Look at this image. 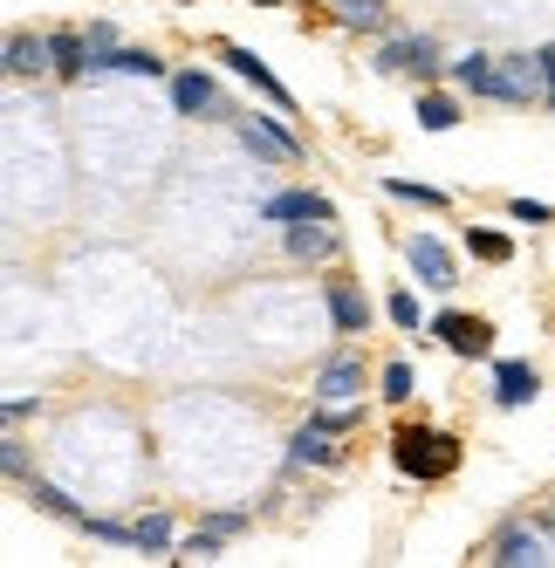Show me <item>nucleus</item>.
I'll use <instances>...</instances> for the list:
<instances>
[{
  "mask_svg": "<svg viewBox=\"0 0 555 568\" xmlns=\"http://www.w3.org/2000/svg\"><path fill=\"white\" fill-rule=\"evenodd\" d=\"M391 459H398V473H412V479H453L460 473V445L446 432L405 425L398 438H391Z\"/></svg>",
  "mask_w": 555,
  "mask_h": 568,
  "instance_id": "nucleus-1",
  "label": "nucleus"
},
{
  "mask_svg": "<svg viewBox=\"0 0 555 568\" xmlns=\"http://www.w3.org/2000/svg\"><path fill=\"white\" fill-rule=\"evenodd\" d=\"M487 561H507V568H522V561H555V527L542 520V527H528V520H514V527H501V541H494V555Z\"/></svg>",
  "mask_w": 555,
  "mask_h": 568,
  "instance_id": "nucleus-2",
  "label": "nucleus"
},
{
  "mask_svg": "<svg viewBox=\"0 0 555 568\" xmlns=\"http://www.w3.org/2000/svg\"><path fill=\"white\" fill-rule=\"evenodd\" d=\"M233 138H241L254 158H268V165H295V158H302V144H295L289 131L261 124V116H233Z\"/></svg>",
  "mask_w": 555,
  "mask_h": 568,
  "instance_id": "nucleus-3",
  "label": "nucleus"
},
{
  "mask_svg": "<svg viewBox=\"0 0 555 568\" xmlns=\"http://www.w3.org/2000/svg\"><path fill=\"white\" fill-rule=\"evenodd\" d=\"M412 274L425 281V288H440V295H453L460 288V267H453V254L440 247V240H432V233H412Z\"/></svg>",
  "mask_w": 555,
  "mask_h": 568,
  "instance_id": "nucleus-4",
  "label": "nucleus"
},
{
  "mask_svg": "<svg viewBox=\"0 0 555 568\" xmlns=\"http://www.w3.org/2000/svg\"><path fill=\"white\" fill-rule=\"evenodd\" d=\"M432 336H440L453 356H487L494 349V329H487L481 315H440V322H432Z\"/></svg>",
  "mask_w": 555,
  "mask_h": 568,
  "instance_id": "nucleus-5",
  "label": "nucleus"
},
{
  "mask_svg": "<svg viewBox=\"0 0 555 568\" xmlns=\"http://www.w3.org/2000/svg\"><path fill=\"white\" fill-rule=\"evenodd\" d=\"M330 322H336L343 336H364L371 329V302H364L356 281H330Z\"/></svg>",
  "mask_w": 555,
  "mask_h": 568,
  "instance_id": "nucleus-6",
  "label": "nucleus"
},
{
  "mask_svg": "<svg viewBox=\"0 0 555 568\" xmlns=\"http://www.w3.org/2000/svg\"><path fill=\"white\" fill-rule=\"evenodd\" d=\"M542 377H535V363H501L494 371V404L501 412H522V404H535Z\"/></svg>",
  "mask_w": 555,
  "mask_h": 568,
  "instance_id": "nucleus-7",
  "label": "nucleus"
},
{
  "mask_svg": "<svg viewBox=\"0 0 555 568\" xmlns=\"http://www.w3.org/2000/svg\"><path fill=\"white\" fill-rule=\"evenodd\" d=\"M226 69H233V75H248V83H254V90H261V97H268L274 110H295V97H289L282 83H274V69H268V62H261L254 49H226Z\"/></svg>",
  "mask_w": 555,
  "mask_h": 568,
  "instance_id": "nucleus-8",
  "label": "nucleus"
},
{
  "mask_svg": "<svg viewBox=\"0 0 555 568\" xmlns=\"http://www.w3.org/2000/svg\"><path fill=\"white\" fill-rule=\"evenodd\" d=\"M377 69L384 75H432V42H425V34H405V42H391L377 55Z\"/></svg>",
  "mask_w": 555,
  "mask_h": 568,
  "instance_id": "nucleus-9",
  "label": "nucleus"
},
{
  "mask_svg": "<svg viewBox=\"0 0 555 568\" xmlns=\"http://www.w3.org/2000/svg\"><path fill=\"white\" fill-rule=\"evenodd\" d=\"M453 83H460V90H473V97L507 103V83H501V62H494V55H466V62L453 69Z\"/></svg>",
  "mask_w": 555,
  "mask_h": 568,
  "instance_id": "nucleus-10",
  "label": "nucleus"
},
{
  "mask_svg": "<svg viewBox=\"0 0 555 568\" xmlns=\"http://www.w3.org/2000/svg\"><path fill=\"white\" fill-rule=\"evenodd\" d=\"M356 384H364V363L356 356H330L323 363V377H315V397H330V404H350Z\"/></svg>",
  "mask_w": 555,
  "mask_h": 568,
  "instance_id": "nucleus-11",
  "label": "nucleus"
},
{
  "mask_svg": "<svg viewBox=\"0 0 555 568\" xmlns=\"http://www.w3.org/2000/svg\"><path fill=\"white\" fill-rule=\"evenodd\" d=\"M330 438H336V432H330L323 418H309V425L289 438V459H295V466H330V459H336V445H330Z\"/></svg>",
  "mask_w": 555,
  "mask_h": 568,
  "instance_id": "nucleus-12",
  "label": "nucleus"
},
{
  "mask_svg": "<svg viewBox=\"0 0 555 568\" xmlns=\"http://www.w3.org/2000/svg\"><path fill=\"white\" fill-rule=\"evenodd\" d=\"M97 75H165V62H158L151 49H97Z\"/></svg>",
  "mask_w": 555,
  "mask_h": 568,
  "instance_id": "nucleus-13",
  "label": "nucleus"
},
{
  "mask_svg": "<svg viewBox=\"0 0 555 568\" xmlns=\"http://www.w3.org/2000/svg\"><path fill=\"white\" fill-rule=\"evenodd\" d=\"M261 220H330V199L323 192H274Z\"/></svg>",
  "mask_w": 555,
  "mask_h": 568,
  "instance_id": "nucleus-14",
  "label": "nucleus"
},
{
  "mask_svg": "<svg viewBox=\"0 0 555 568\" xmlns=\"http://www.w3.org/2000/svg\"><path fill=\"white\" fill-rule=\"evenodd\" d=\"M49 62H56L49 34H14V42H8V75H42Z\"/></svg>",
  "mask_w": 555,
  "mask_h": 568,
  "instance_id": "nucleus-15",
  "label": "nucleus"
},
{
  "mask_svg": "<svg viewBox=\"0 0 555 568\" xmlns=\"http://www.w3.org/2000/svg\"><path fill=\"white\" fill-rule=\"evenodd\" d=\"M289 254L295 261H330L336 254V233L323 220H315V226H289Z\"/></svg>",
  "mask_w": 555,
  "mask_h": 568,
  "instance_id": "nucleus-16",
  "label": "nucleus"
},
{
  "mask_svg": "<svg viewBox=\"0 0 555 568\" xmlns=\"http://www.w3.org/2000/svg\"><path fill=\"white\" fill-rule=\"evenodd\" d=\"M172 103H179V116H200V110H213V83L200 69H185V75H172Z\"/></svg>",
  "mask_w": 555,
  "mask_h": 568,
  "instance_id": "nucleus-17",
  "label": "nucleus"
},
{
  "mask_svg": "<svg viewBox=\"0 0 555 568\" xmlns=\"http://www.w3.org/2000/svg\"><path fill=\"white\" fill-rule=\"evenodd\" d=\"M466 254H473V261H494V267H507V261H514V240H507V233H487V226H481V233L466 226Z\"/></svg>",
  "mask_w": 555,
  "mask_h": 568,
  "instance_id": "nucleus-18",
  "label": "nucleus"
},
{
  "mask_svg": "<svg viewBox=\"0 0 555 568\" xmlns=\"http://www.w3.org/2000/svg\"><path fill=\"white\" fill-rule=\"evenodd\" d=\"M384 192H391V199H412V206H432V213L446 206V192H440V185H418V179H384Z\"/></svg>",
  "mask_w": 555,
  "mask_h": 568,
  "instance_id": "nucleus-19",
  "label": "nucleus"
},
{
  "mask_svg": "<svg viewBox=\"0 0 555 568\" xmlns=\"http://www.w3.org/2000/svg\"><path fill=\"white\" fill-rule=\"evenodd\" d=\"M343 28H384V0H336Z\"/></svg>",
  "mask_w": 555,
  "mask_h": 568,
  "instance_id": "nucleus-20",
  "label": "nucleus"
},
{
  "mask_svg": "<svg viewBox=\"0 0 555 568\" xmlns=\"http://www.w3.org/2000/svg\"><path fill=\"white\" fill-rule=\"evenodd\" d=\"M28 500H34V507H42V514H56V520H75V527H83V514H75V507H69V500L56 494V486H49V479H28Z\"/></svg>",
  "mask_w": 555,
  "mask_h": 568,
  "instance_id": "nucleus-21",
  "label": "nucleus"
},
{
  "mask_svg": "<svg viewBox=\"0 0 555 568\" xmlns=\"http://www.w3.org/2000/svg\"><path fill=\"white\" fill-rule=\"evenodd\" d=\"M418 124H425V131H453V124H460L453 97H418Z\"/></svg>",
  "mask_w": 555,
  "mask_h": 568,
  "instance_id": "nucleus-22",
  "label": "nucleus"
},
{
  "mask_svg": "<svg viewBox=\"0 0 555 568\" xmlns=\"http://www.w3.org/2000/svg\"><path fill=\"white\" fill-rule=\"evenodd\" d=\"M384 397H391V404L412 397V363H384Z\"/></svg>",
  "mask_w": 555,
  "mask_h": 568,
  "instance_id": "nucleus-23",
  "label": "nucleus"
},
{
  "mask_svg": "<svg viewBox=\"0 0 555 568\" xmlns=\"http://www.w3.org/2000/svg\"><path fill=\"white\" fill-rule=\"evenodd\" d=\"M165 541H172V520L165 514H144L138 520V548H165Z\"/></svg>",
  "mask_w": 555,
  "mask_h": 568,
  "instance_id": "nucleus-24",
  "label": "nucleus"
},
{
  "mask_svg": "<svg viewBox=\"0 0 555 568\" xmlns=\"http://www.w3.org/2000/svg\"><path fill=\"white\" fill-rule=\"evenodd\" d=\"M514 220H522V226H548L555 220V206H542V199H514V206H507Z\"/></svg>",
  "mask_w": 555,
  "mask_h": 568,
  "instance_id": "nucleus-25",
  "label": "nucleus"
},
{
  "mask_svg": "<svg viewBox=\"0 0 555 568\" xmlns=\"http://www.w3.org/2000/svg\"><path fill=\"white\" fill-rule=\"evenodd\" d=\"M391 322H398V329H418V295H391Z\"/></svg>",
  "mask_w": 555,
  "mask_h": 568,
  "instance_id": "nucleus-26",
  "label": "nucleus"
},
{
  "mask_svg": "<svg viewBox=\"0 0 555 568\" xmlns=\"http://www.w3.org/2000/svg\"><path fill=\"white\" fill-rule=\"evenodd\" d=\"M206 527H213V535H220V541H226V535H241V527H248V514H213V520H206Z\"/></svg>",
  "mask_w": 555,
  "mask_h": 568,
  "instance_id": "nucleus-27",
  "label": "nucleus"
},
{
  "mask_svg": "<svg viewBox=\"0 0 555 568\" xmlns=\"http://www.w3.org/2000/svg\"><path fill=\"white\" fill-rule=\"evenodd\" d=\"M185 8H200V0H185Z\"/></svg>",
  "mask_w": 555,
  "mask_h": 568,
  "instance_id": "nucleus-28",
  "label": "nucleus"
},
{
  "mask_svg": "<svg viewBox=\"0 0 555 568\" xmlns=\"http://www.w3.org/2000/svg\"><path fill=\"white\" fill-rule=\"evenodd\" d=\"M261 8H274V0H261Z\"/></svg>",
  "mask_w": 555,
  "mask_h": 568,
  "instance_id": "nucleus-29",
  "label": "nucleus"
}]
</instances>
